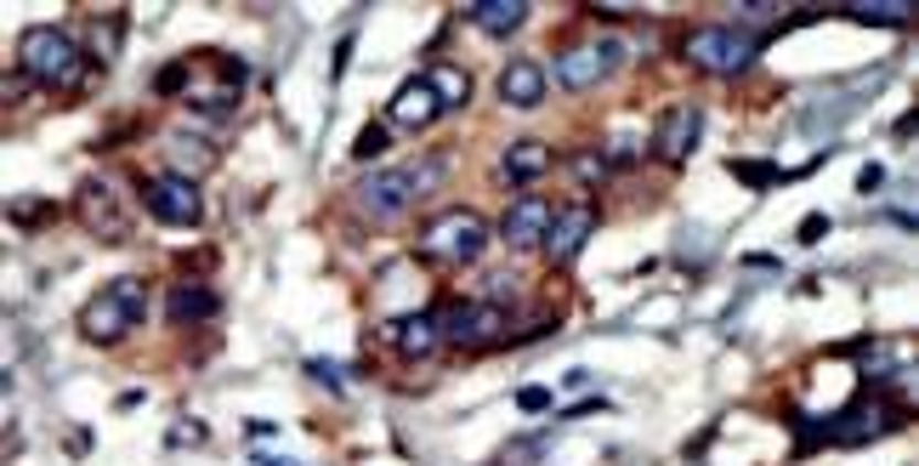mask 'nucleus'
Here are the masks:
<instances>
[{"instance_id":"nucleus-1","label":"nucleus","mask_w":919,"mask_h":466,"mask_svg":"<svg viewBox=\"0 0 919 466\" xmlns=\"http://www.w3.org/2000/svg\"><path fill=\"white\" fill-rule=\"evenodd\" d=\"M18 68L46 92H79L92 74H103V63L79 52L68 29H52V23H34L18 34Z\"/></svg>"},{"instance_id":"nucleus-2","label":"nucleus","mask_w":919,"mask_h":466,"mask_svg":"<svg viewBox=\"0 0 919 466\" xmlns=\"http://www.w3.org/2000/svg\"><path fill=\"white\" fill-rule=\"evenodd\" d=\"M902 421H908V399H902V393H874V386H863V393H857L846 410H834V415L823 421V449L874 444V438L897 433Z\"/></svg>"},{"instance_id":"nucleus-3","label":"nucleus","mask_w":919,"mask_h":466,"mask_svg":"<svg viewBox=\"0 0 919 466\" xmlns=\"http://www.w3.org/2000/svg\"><path fill=\"white\" fill-rule=\"evenodd\" d=\"M142 319H148V285L142 279H114L108 290H97L86 307H79V336L97 341V347H114Z\"/></svg>"},{"instance_id":"nucleus-4","label":"nucleus","mask_w":919,"mask_h":466,"mask_svg":"<svg viewBox=\"0 0 919 466\" xmlns=\"http://www.w3.org/2000/svg\"><path fill=\"white\" fill-rule=\"evenodd\" d=\"M444 182V160H420V166H397V171H375L364 188H357V211L370 222H392L404 216L426 188Z\"/></svg>"},{"instance_id":"nucleus-5","label":"nucleus","mask_w":919,"mask_h":466,"mask_svg":"<svg viewBox=\"0 0 919 466\" xmlns=\"http://www.w3.org/2000/svg\"><path fill=\"white\" fill-rule=\"evenodd\" d=\"M489 251V222L477 211H437L426 227H420V256L437 262V267H471L477 256Z\"/></svg>"},{"instance_id":"nucleus-6","label":"nucleus","mask_w":919,"mask_h":466,"mask_svg":"<svg viewBox=\"0 0 919 466\" xmlns=\"http://www.w3.org/2000/svg\"><path fill=\"white\" fill-rule=\"evenodd\" d=\"M755 52H761V34H749V29H727V23H709V29H693L687 41H682V57L704 74H722V81H733V74H744L755 63Z\"/></svg>"},{"instance_id":"nucleus-7","label":"nucleus","mask_w":919,"mask_h":466,"mask_svg":"<svg viewBox=\"0 0 919 466\" xmlns=\"http://www.w3.org/2000/svg\"><path fill=\"white\" fill-rule=\"evenodd\" d=\"M437 319H444V341L460 347V353H489V347H500L511 336V314L500 301H449V307H437Z\"/></svg>"},{"instance_id":"nucleus-8","label":"nucleus","mask_w":919,"mask_h":466,"mask_svg":"<svg viewBox=\"0 0 919 466\" xmlns=\"http://www.w3.org/2000/svg\"><path fill=\"white\" fill-rule=\"evenodd\" d=\"M137 193H142V211L165 227H199L205 216V200H199V182L165 171V177H137Z\"/></svg>"},{"instance_id":"nucleus-9","label":"nucleus","mask_w":919,"mask_h":466,"mask_svg":"<svg viewBox=\"0 0 919 466\" xmlns=\"http://www.w3.org/2000/svg\"><path fill=\"white\" fill-rule=\"evenodd\" d=\"M596 233V205L590 200H574V205H556V216H551V227H545V262L563 274V267H574L579 262V251H585V240Z\"/></svg>"},{"instance_id":"nucleus-10","label":"nucleus","mask_w":919,"mask_h":466,"mask_svg":"<svg viewBox=\"0 0 919 466\" xmlns=\"http://www.w3.org/2000/svg\"><path fill=\"white\" fill-rule=\"evenodd\" d=\"M698 131H704V108H698V103H670V108L659 114L653 137H648L653 160H659V166H687V153L698 148Z\"/></svg>"},{"instance_id":"nucleus-11","label":"nucleus","mask_w":919,"mask_h":466,"mask_svg":"<svg viewBox=\"0 0 919 466\" xmlns=\"http://www.w3.org/2000/svg\"><path fill=\"white\" fill-rule=\"evenodd\" d=\"M74 216L86 222L103 245H126V240H131V222H126V211H119L114 188H108L103 177H86V182L74 188Z\"/></svg>"},{"instance_id":"nucleus-12","label":"nucleus","mask_w":919,"mask_h":466,"mask_svg":"<svg viewBox=\"0 0 919 466\" xmlns=\"http://www.w3.org/2000/svg\"><path fill=\"white\" fill-rule=\"evenodd\" d=\"M619 41H596V46H574V52H563L551 63V74L563 81L568 92H590V86H602L608 74L619 68Z\"/></svg>"},{"instance_id":"nucleus-13","label":"nucleus","mask_w":919,"mask_h":466,"mask_svg":"<svg viewBox=\"0 0 919 466\" xmlns=\"http://www.w3.org/2000/svg\"><path fill=\"white\" fill-rule=\"evenodd\" d=\"M551 216H556V205L545 200V193H516V200L505 205V222H500V240H505L511 251H528V245H539V240H545V227H551Z\"/></svg>"},{"instance_id":"nucleus-14","label":"nucleus","mask_w":919,"mask_h":466,"mask_svg":"<svg viewBox=\"0 0 919 466\" xmlns=\"http://www.w3.org/2000/svg\"><path fill=\"white\" fill-rule=\"evenodd\" d=\"M545 86H551V74H545L539 57H511V63L500 68V81H494V92H500L505 108H539V103H545Z\"/></svg>"},{"instance_id":"nucleus-15","label":"nucleus","mask_w":919,"mask_h":466,"mask_svg":"<svg viewBox=\"0 0 919 466\" xmlns=\"http://www.w3.org/2000/svg\"><path fill=\"white\" fill-rule=\"evenodd\" d=\"M392 126H404V131H426L437 114H444V103H437V92H431V81L426 74H415V81H404L392 92Z\"/></svg>"},{"instance_id":"nucleus-16","label":"nucleus","mask_w":919,"mask_h":466,"mask_svg":"<svg viewBox=\"0 0 919 466\" xmlns=\"http://www.w3.org/2000/svg\"><path fill=\"white\" fill-rule=\"evenodd\" d=\"M216 314H222V296H216L211 285H199V279H182V285H171V296H165V319H171L177 330L211 325Z\"/></svg>"},{"instance_id":"nucleus-17","label":"nucleus","mask_w":919,"mask_h":466,"mask_svg":"<svg viewBox=\"0 0 919 466\" xmlns=\"http://www.w3.org/2000/svg\"><path fill=\"white\" fill-rule=\"evenodd\" d=\"M381 336H386V341H392L404 359H426V353H437V341H444V319H437V307H431V314L392 319Z\"/></svg>"},{"instance_id":"nucleus-18","label":"nucleus","mask_w":919,"mask_h":466,"mask_svg":"<svg viewBox=\"0 0 919 466\" xmlns=\"http://www.w3.org/2000/svg\"><path fill=\"white\" fill-rule=\"evenodd\" d=\"M551 142H534V137H523V142H511L505 153H500V182H511V188H528V182H539L545 171H551Z\"/></svg>"},{"instance_id":"nucleus-19","label":"nucleus","mask_w":919,"mask_h":466,"mask_svg":"<svg viewBox=\"0 0 919 466\" xmlns=\"http://www.w3.org/2000/svg\"><path fill=\"white\" fill-rule=\"evenodd\" d=\"M528 0H471V7H460L466 23H477L483 34H494V41H505V34H516L528 23Z\"/></svg>"},{"instance_id":"nucleus-20","label":"nucleus","mask_w":919,"mask_h":466,"mask_svg":"<svg viewBox=\"0 0 919 466\" xmlns=\"http://www.w3.org/2000/svg\"><path fill=\"white\" fill-rule=\"evenodd\" d=\"M852 23H874V29H908L913 23V0H852L841 7Z\"/></svg>"},{"instance_id":"nucleus-21","label":"nucleus","mask_w":919,"mask_h":466,"mask_svg":"<svg viewBox=\"0 0 919 466\" xmlns=\"http://www.w3.org/2000/svg\"><path fill=\"white\" fill-rule=\"evenodd\" d=\"M426 81H431L437 103H444V114H460V108L471 103V74H466L460 63H431Z\"/></svg>"},{"instance_id":"nucleus-22","label":"nucleus","mask_w":919,"mask_h":466,"mask_svg":"<svg viewBox=\"0 0 919 466\" xmlns=\"http://www.w3.org/2000/svg\"><path fill=\"white\" fill-rule=\"evenodd\" d=\"M171 160H177V177L199 182V171H211V166H216V148H211V142H199V137H188V131H177V137H171Z\"/></svg>"},{"instance_id":"nucleus-23","label":"nucleus","mask_w":919,"mask_h":466,"mask_svg":"<svg viewBox=\"0 0 919 466\" xmlns=\"http://www.w3.org/2000/svg\"><path fill=\"white\" fill-rule=\"evenodd\" d=\"M727 171L744 182V188H778V182H789V171H778V166H761V160H727Z\"/></svg>"},{"instance_id":"nucleus-24","label":"nucleus","mask_w":919,"mask_h":466,"mask_svg":"<svg viewBox=\"0 0 919 466\" xmlns=\"http://www.w3.org/2000/svg\"><path fill=\"white\" fill-rule=\"evenodd\" d=\"M7 216H12V227H46V222H57V205L52 200H12Z\"/></svg>"},{"instance_id":"nucleus-25","label":"nucleus","mask_w":919,"mask_h":466,"mask_svg":"<svg viewBox=\"0 0 919 466\" xmlns=\"http://www.w3.org/2000/svg\"><path fill=\"white\" fill-rule=\"evenodd\" d=\"M386 148H392V131H386V126H364V131L352 137V160L370 166V160H381Z\"/></svg>"},{"instance_id":"nucleus-26","label":"nucleus","mask_w":919,"mask_h":466,"mask_svg":"<svg viewBox=\"0 0 919 466\" xmlns=\"http://www.w3.org/2000/svg\"><path fill=\"white\" fill-rule=\"evenodd\" d=\"M188 81H193V68H188V57H177V63H165L153 74V92L159 97H177V92H188Z\"/></svg>"},{"instance_id":"nucleus-27","label":"nucleus","mask_w":919,"mask_h":466,"mask_svg":"<svg viewBox=\"0 0 919 466\" xmlns=\"http://www.w3.org/2000/svg\"><path fill=\"white\" fill-rule=\"evenodd\" d=\"M193 108L205 114V120H227V114L238 108V92H227V86H222V92H205V97H193Z\"/></svg>"},{"instance_id":"nucleus-28","label":"nucleus","mask_w":919,"mask_h":466,"mask_svg":"<svg viewBox=\"0 0 919 466\" xmlns=\"http://www.w3.org/2000/svg\"><path fill=\"white\" fill-rule=\"evenodd\" d=\"M216 74H222L227 92H238V86L250 81V63H245V57H216Z\"/></svg>"},{"instance_id":"nucleus-29","label":"nucleus","mask_w":919,"mask_h":466,"mask_svg":"<svg viewBox=\"0 0 919 466\" xmlns=\"http://www.w3.org/2000/svg\"><path fill=\"white\" fill-rule=\"evenodd\" d=\"M165 444H171V449H182V444H205V421H193V415L177 421L171 433H165Z\"/></svg>"},{"instance_id":"nucleus-30","label":"nucleus","mask_w":919,"mask_h":466,"mask_svg":"<svg viewBox=\"0 0 919 466\" xmlns=\"http://www.w3.org/2000/svg\"><path fill=\"white\" fill-rule=\"evenodd\" d=\"M794 240H801V245H818V240H829V216H823V211L801 216V227H794Z\"/></svg>"},{"instance_id":"nucleus-31","label":"nucleus","mask_w":919,"mask_h":466,"mask_svg":"<svg viewBox=\"0 0 919 466\" xmlns=\"http://www.w3.org/2000/svg\"><path fill=\"white\" fill-rule=\"evenodd\" d=\"M574 171H579V182H608L602 153H579V160H574Z\"/></svg>"},{"instance_id":"nucleus-32","label":"nucleus","mask_w":919,"mask_h":466,"mask_svg":"<svg viewBox=\"0 0 919 466\" xmlns=\"http://www.w3.org/2000/svg\"><path fill=\"white\" fill-rule=\"evenodd\" d=\"M516 410H528V415L551 410V386H523V393H516Z\"/></svg>"},{"instance_id":"nucleus-33","label":"nucleus","mask_w":919,"mask_h":466,"mask_svg":"<svg viewBox=\"0 0 919 466\" xmlns=\"http://www.w3.org/2000/svg\"><path fill=\"white\" fill-rule=\"evenodd\" d=\"M307 375H312V381H324L330 393H341V370H335L330 359H307Z\"/></svg>"},{"instance_id":"nucleus-34","label":"nucleus","mask_w":919,"mask_h":466,"mask_svg":"<svg viewBox=\"0 0 919 466\" xmlns=\"http://www.w3.org/2000/svg\"><path fill=\"white\" fill-rule=\"evenodd\" d=\"M352 34H341V41H335V63H330V81H346V63H352Z\"/></svg>"},{"instance_id":"nucleus-35","label":"nucleus","mask_w":919,"mask_h":466,"mask_svg":"<svg viewBox=\"0 0 919 466\" xmlns=\"http://www.w3.org/2000/svg\"><path fill=\"white\" fill-rule=\"evenodd\" d=\"M590 18H602V23H624V18H635V12H642V7H613V0H608V7H585Z\"/></svg>"},{"instance_id":"nucleus-36","label":"nucleus","mask_w":919,"mask_h":466,"mask_svg":"<svg viewBox=\"0 0 919 466\" xmlns=\"http://www.w3.org/2000/svg\"><path fill=\"white\" fill-rule=\"evenodd\" d=\"M880 182H886V166H863V171H857V193H874Z\"/></svg>"},{"instance_id":"nucleus-37","label":"nucleus","mask_w":919,"mask_h":466,"mask_svg":"<svg viewBox=\"0 0 919 466\" xmlns=\"http://www.w3.org/2000/svg\"><path fill=\"white\" fill-rule=\"evenodd\" d=\"M919 131V108L913 114H902V120H897V137H913Z\"/></svg>"},{"instance_id":"nucleus-38","label":"nucleus","mask_w":919,"mask_h":466,"mask_svg":"<svg viewBox=\"0 0 919 466\" xmlns=\"http://www.w3.org/2000/svg\"><path fill=\"white\" fill-rule=\"evenodd\" d=\"M563 381H568V386H574V393H585V386H590V370H568V375H563Z\"/></svg>"},{"instance_id":"nucleus-39","label":"nucleus","mask_w":919,"mask_h":466,"mask_svg":"<svg viewBox=\"0 0 919 466\" xmlns=\"http://www.w3.org/2000/svg\"><path fill=\"white\" fill-rule=\"evenodd\" d=\"M256 466H296V460H267V455H261V460H256Z\"/></svg>"}]
</instances>
